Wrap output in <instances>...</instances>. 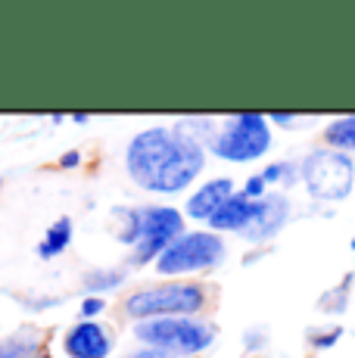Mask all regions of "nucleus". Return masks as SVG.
<instances>
[{"instance_id": "nucleus-1", "label": "nucleus", "mask_w": 355, "mask_h": 358, "mask_svg": "<svg viewBox=\"0 0 355 358\" xmlns=\"http://www.w3.org/2000/svg\"><path fill=\"white\" fill-rule=\"evenodd\" d=\"M206 153L187 128H147L128 143L125 169L131 181L153 194H178L203 171Z\"/></svg>"}, {"instance_id": "nucleus-2", "label": "nucleus", "mask_w": 355, "mask_h": 358, "mask_svg": "<svg viewBox=\"0 0 355 358\" xmlns=\"http://www.w3.org/2000/svg\"><path fill=\"white\" fill-rule=\"evenodd\" d=\"M125 231L119 234L122 243L134 246V265L156 262L168 246L184 234V218L178 209L168 206H147V209H125Z\"/></svg>"}, {"instance_id": "nucleus-3", "label": "nucleus", "mask_w": 355, "mask_h": 358, "mask_svg": "<svg viewBox=\"0 0 355 358\" xmlns=\"http://www.w3.org/2000/svg\"><path fill=\"white\" fill-rule=\"evenodd\" d=\"M206 306V287L200 284H156V287H143V290L131 293L125 299V312L138 321L150 318H190Z\"/></svg>"}, {"instance_id": "nucleus-4", "label": "nucleus", "mask_w": 355, "mask_h": 358, "mask_svg": "<svg viewBox=\"0 0 355 358\" xmlns=\"http://www.w3.org/2000/svg\"><path fill=\"white\" fill-rule=\"evenodd\" d=\"M134 336L150 349H162L168 355H196L212 346L215 330L206 321L194 318H150L134 327Z\"/></svg>"}, {"instance_id": "nucleus-5", "label": "nucleus", "mask_w": 355, "mask_h": 358, "mask_svg": "<svg viewBox=\"0 0 355 358\" xmlns=\"http://www.w3.org/2000/svg\"><path fill=\"white\" fill-rule=\"evenodd\" d=\"M303 184L309 194L324 203H340L349 196L355 184V165L346 153L337 150H315L303 162Z\"/></svg>"}, {"instance_id": "nucleus-6", "label": "nucleus", "mask_w": 355, "mask_h": 358, "mask_svg": "<svg viewBox=\"0 0 355 358\" xmlns=\"http://www.w3.org/2000/svg\"><path fill=\"white\" fill-rule=\"evenodd\" d=\"M271 147L268 119L259 113H240L222 128V134L212 141V153L228 162H249L259 159Z\"/></svg>"}, {"instance_id": "nucleus-7", "label": "nucleus", "mask_w": 355, "mask_h": 358, "mask_svg": "<svg viewBox=\"0 0 355 358\" xmlns=\"http://www.w3.org/2000/svg\"><path fill=\"white\" fill-rule=\"evenodd\" d=\"M224 256V243L222 237L212 231H194V234H181L159 259L156 268L159 274H187V271H206V268L218 265Z\"/></svg>"}, {"instance_id": "nucleus-8", "label": "nucleus", "mask_w": 355, "mask_h": 358, "mask_svg": "<svg viewBox=\"0 0 355 358\" xmlns=\"http://www.w3.org/2000/svg\"><path fill=\"white\" fill-rule=\"evenodd\" d=\"M287 215H290V203L281 194H265L262 199L252 203V215L243 228V237L252 240V243H262V240H271L277 231L284 228Z\"/></svg>"}, {"instance_id": "nucleus-9", "label": "nucleus", "mask_w": 355, "mask_h": 358, "mask_svg": "<svg viewBox=\"0 0 355 358\" xmlns=\"http://www.w3.org/2000/svg\"><path fill=\"white\" fill-rule=\"evenodd\" d=\"M63 346L69 358H106L113 352V336L97 321H81L66 334Z\"/></svg>"}, {"instance_id": "nucleus-10", "label": "nucleus", "mask_w": 355, "mask_h": 358, "mask_svg": "<svg viewBox=\"0 0 355 358\" xmlns=\"http://www.w3.org/2000/svg\"><path fill=\"white\" fill-rule=\"evenodd\" d=\"M231 196H234V181H231V178H215V181L203 184V187L187 199V215L200 218V222H209V215H212L222 203H228Z\"/></svg>"}, {"instance_id": "nucleus-11", "label": "nucleus", "mask_w": 355, "mask_h": 358, "mask_svg": "<svg viewBox=\"0 0 355 358\" xmlns=\"http://www.w3.org/2000/svg\"><path fill=\"white\" fill-rule=\"evenodd\" d=\"M249 215H252V203L243 194H234L228 203H222L212 215H209V228H212V234L215 231H240L243 234Z\"/></svg>"}, {"instance_id": "nucleus-12", "label": "nucleus", "mask_w": 355, "mask_h": 358, "mask_svg": "<svg viewBox=\"0 0 355 358\" xmlns=\"http://www.w3.org/2000/svg\"><path fill=\"white\" fill-rule=\"evenodd\" d=\"M38 352H41V336L29 327L0 340V358H38Z\"/></svg>"}, {"instance_id": "nucleus-13", "label": "nucleus", "mask_w": 355, "mask_h": 358, "mask_svg": "<svg viewBox=\"0 0 355 358\" xmlns=\"http://www.w3.org/2000/svg\"><path fill=\"white\" fill-rule=\"evenodd\" d=\"M69 243H72V218H59L57 224L47 228V237L41 240V246H38V256L53 259V256H59Z\"/></svg>"}, {"instance_id": "nucleus-14", "label": "nucleus", "mask_w": 355, "mask_h": 358, "mask_svg": "<svg viewBox=\"0 0 355 358\" xmlns=\"http://www.w3.org/2000/svg\"><path fill=\"white\" fill-rule=\"evenodd\" d=\"M324 141L337 150H355V115H343V119L331 122L324 128Z\"/></svg>"}, {"instance_id": "nucleus-15", "label": "nucleus", "mask_w": 355, "mask_h": 358, "mask_svg": "<svg viewBox=\"0 0 355 358\" xmlns=\"http://www.w3.org/2000/svg\"><path fill=\"white\" fill-rule=\"evenodd\" d=\"M122 280H125V274H122V271H91L85 278V287L91 293L100 296V293H106V290H115Z\"/></svg>"}, {"instance_id": "nucleus-16", "label": "nucleus", "mask_w": 355, "mask_h": 358, "mask_svg": "<svg viewBox=\"0 0 355 358\" xmlns=\"http://www.w3.org/2000/svg\"><path fill=\"white\" fill-rule=\"evenodd\" d=\"M243 196L249 199V203H256V199H262L265 196V181H262V175H252L247 178V184H243V190H240Z\"/></svg>"}, {"instance_id": "nucleus-17", "label": "nucleus", "mask_w": 355, "mask_h": 358, "mask_svg": "<svg viewBox=\"0 0 355 358\" xmlns=\"http://www.w3.org/2000/svg\"><path fill=\"white\" fill-rule=\"evenodd\" d=\"M340 336H343V330H340V327H331L327 334H315V336H312V346H315V349H331L333 343L340 340Z\"/></svg>"}, {"instance_id": "nucleus-18", "label": "nucleus", "mask_w": 355, "mask_h": 358, "mask_svg": "<svg viewBox=\"0 0 355 358\" xmlns=\"http://www.w3.org/2000/svg\"><path fill=\"white\" fill-rule=\"evenodd\" d=\"M103 306H106V302L100 299V296H87V299L81 302V315H85V321H91L94 315L103 312Z\"/></svg>"}, {"instance_id": "nucleus-19", "label": "nucleus", "mask_w": 355, "mask_h": 358, "mask_svg": "<svg viewBox=\"0 0 355 358\" xmlns=\"http://www.w3.org/2000/svg\"><path fill=\"white\" fill-rule=\"evenodd\" d=\"M128 358H175V355H168V352H162V349H140V352H134V355H128Z\"/></svg>"}, {"instance_id": "nucleus-20", "label": "nucleus", "mask_w": 355, "mask_h": 358, "mask_svg": "<svg viewBox=\"0 0 355 358\" xmlns=\"http://www.w3.org/2000/svg\"><path fill=\"white\" fill-rule=\"evenodd\" d=\"M78 162H81V156L75 153V150H72V153H66L63 159H59V165H63V169H75V165H78Z\"/></svg>"}, {"instance_id": "nucleus-21", "label": "nucleus", "mask_w": 355, "mask_h": 358, "mask_svg": "<svg viewBox=\"0 0 355 358\" xmlns=\"http://www.w3.org/2000/svg\"><path fill=\"white\" fill-rule=\"evenodd\" d=\"M293 119H296L293 113H271V122H275V125H290Z\"/></svg>"}, {"instance_id": "nucleus-22", "label": "nucleus", "mask_w": 355, "mask_h": 358, "mask_svg": "<svg viewBox=\"0 0 355 358\" xmlns=\"http://www.w3.org/2000/svg\"><path fill=\"white\" fill-rule=\"evenodd\" d=\"M87 119H91V115H87V113H72V122H75V125H85Z\"/></svg>"}, {"instance_id": "nucleus-23", "label": "nucleus", "mask_w": 355, "mask_h": 358, "mask_svg": "<svg viewBox=\"0 0 355 358\" xmlns=\"http://www.w3.org/2000/svg\"><path fill=\"white\" fill-rule=\"evenodd\" d=\"M38 358H50V355H47V352H38Z\"/></svg>"}, {"instance_id": "nucleus-24", "label": "nucleus", "mask_w": 355, "mask_h": 358, "mask_svg": "<svg viewBox=\"0 0 355 358\" xmlns=\"http://www.w3.org/2000/svg\"><path fill=\"white\" fill-rule=\"evenodd\" d=\"M352 250H355V237H352Z\"/></svg>"}]
</instances>
